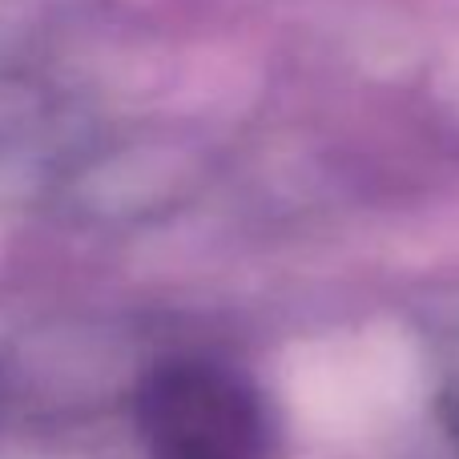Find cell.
Segmentation results:
<instances>
[{"instance_id": "obj_1", "label": "cell", "mask_w": 459, "mask_h": 459, "mask_svg": "<svg viewBox=\"0 0 459 459\" xmlns=\"http://www.w3.org/2000/svg\"><path fill=\"white\" fill-rule=\"evenodd\" d=\"M137 428L150 459H270V415L218 363H166L142 383Z\"/></svg>"}]
</instances>
